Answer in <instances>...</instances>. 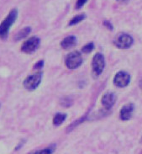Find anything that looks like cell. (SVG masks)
<instances>
[{"label": "cell", "mask_w": 142, "mask_h": 154, "mask_svg": "<svg viewBox=\"0 0 142 154\" xmlns=\"http://www.w3.org/2000/svg\"><path fill=\"white\" fill-rule=\"evenodd\" d=\"M65 63H66V66L67 67V68H69V69H77L83 63L82 55L77 51H71L67 56L66 60H65Z\"/></svg>", "instance_id": "obj_3"}, {"label": "cell", "mask_w": 142, "mask_h": 154, "mask_svg": "<svg viewBox=\"0 0 142 154\" xmlns=\"http://www.w3.org/2000/svg\"><path fill=\"white\" fill-rule=\"evenodd\" d=\"M77 45V38L74 35H69L65 39H63L62 42H61V46L63 49H70L71 47Z\"/></svg>", "instance_id": "obj_10"}, {"label": "cell", "mask_w": 142, "mask_h": 154, "mask_svg": "<svg viewBox=\"0 0 142 154\" xmlns=\"http://www.w3.org/2000/svg\"><path fill=\"white\" fill-rule=\"evenodd\" d=\"M92 67L95 75H100L105 67L104 56L101 53H96L94 55L92 61Z\"/></svg>", "instance_id": "obj_5"}, {"label": "cell", "mask_w": 142, "mask_h": 154, "mask_svg": "<svg viewBox=\"0 0 142 154\" xmlns=\"http://www.w3.org/2000/svg\"><path fill=\"white\" fill-rule=\"evenodd\" d=\"M41 80L42 72H38L34 73L32 75L28 76L24 80L23 85H24V88L25 89H27L29 91H33L40 86V84L41 83Z\"/></svg>", "instance_id": "obj_2"}, {"label": "cell", "mask_w": 142, "mask_h": 154, "mask_svg": "<svg viewBox=\"0 0 142 154\" xmlns=\"http://www.w3.org/2000/svg\"><path fill=\"white\" fill-rule=\"evenodd\" d=\"M86 18V15L83 14H78V15H76L74 16L72 19H71L70 22H69V26H71V25H77V24H79L81 21H83Z\"/></svg>", "instance_id": "obj_13"}, {"label": "cell", "mask_w": 142, "mask_h": 154, "mask_svg": "<svg viewBox=\"0 0 142 154\" xmlns=\"http://www.w3.org/2000/svg\"><path fill=\"white\" fill-rule=\"evenodd\" d=\"M130 83V75L125 71H120L116 73L113 79V83L119 88H125Z\"/></svg>", "instance_id": "obj_7"}, {"label": "cell", "mask_w": 142, "mask_h": 154, "mask_svg": "<svg viewBox=\"0 0 142 154\" xmlns=\"http://www.w3.org/2000/svg\"><path fill=\"white\" fill-rule=\"evenodd\" d=\"M87 2H88V0H77V3H76V8L77 9L82 8Z\"/></svg>", "instance_id": "obj_16"}, {"label": "cell", "mask_w": 142, "mask_h": 154, "mask_svg": "<svg viewBox=\"0 0 142 154\" xmlns=\"http://www.w3.org/2000/svg\"><path fill=\"white\" fill-rule=\"evenodd\" d=\"M40 43V38H38L37 36H33L23 43V45L21 46V51L27 54H31L39 48Z\"/></svg>", "instance_id": "obj_4"}, {"label": "cell", "mask_w": 142, "mask_h": 154, "mask_svg": "<svg viewBox=\"0 0 142 154\" xmlns=\"http://www.w3.org/2000/svg\"><path fill=\"white\" fill-rule=\"evenodd\" d=\"M66 119H67V115H66V114H63V113H57V114L54 116V119H53V124H54L56 126L61 125L64 121H66Z\"/></svg>", "instance_id": "obj_11"}, {"label": "cell", "mask_w": 142, "mask_h": 154, "mask_svg": "<svg viewBox=\"0 0 142 154\" xmlns=\"http://www.w3.org/2000/svg\"><path fill=\"white\" fill-rule=\"evenodd\" d=\"M115 101L116 95L112 92H107L102 97L101 103L106 109H110L113 106V104H115Z\"/></svg>", "instance_id": "obj_8"}, {"label": "cell", "mask_w": 142, "mask_h": 154, "mask_svg": "<svg viewBox=\"0 0 142 154\" xmlns=\"http://www.w3.org/2000/svg\"><path fill=\"white\" fill-rule=\"evenodd\" d=\"M17 17H18V10L16 8H14L8 13L7 17L0 24V38L1 39H4V40L7 39L8 31L17 20Z\"/></svg>", "instance_id": "obj_1"}, {"label": "cell", "mask_w": 142, "mask_h": 154, "mask_svg": "<svg viewBox=\"0 0 142 154\" xmlns=\"http://www.w3.org/2000/svg\"><path fill=\"white\" fill-rule=\"evenodd\" d=\"M30 30H31L30 27H25L24 29H22L16 34V35L14 37V40L15 41H20L22 39H24V38L26 37L30 33Z\"/></svg>", "instance_id": "obj_12"}, {"label": "cell", "mask_w": 142, "mask_h": 154, "mask_svg": "<svg viewBox=\"0 0 142 154\" xmlns=\"http://www.w3.org/2000/svg\"><path fill=\"white\" fill-rule=\"evenodd\" d=\"M134 110V104H127L122 107L119 114V118L122 121H129L132 116V114Z\"/></svg>", "instance_id": "obj_9"}, {"label": "cell", "mask_w": 142, "mask_h": 154, "mask_svg": "<svg viewBox=\"0 0 142 154\" xmlns=\"http://www.w3.org/2000/svg\"><path fill=\"white\" fill-rule=\"evenodd\" d=\"M94 49V44L92 42L88 43L82 48V51L84 53H90Z\"/></svg>", "instance_id": "obj_14"}, {"label": "cell", "mask_w": 142, "mask_h": 154, "mask_svg": "<svg viewBox=\"0 0 142 154\" xmlns=\"http://www.w3.org/2000/svg\"><path fill=\"white\" fill-rule=\"evenodd\" d=\"M119 2H127V1H129V0H117Z\"/></svg>", "instance_id": "obj_19"}, {"label": "cell", "mask_w": 142, "mask_h": 154, "mask_svg": "<svg viewBox=\"0 0 142 154\" xmlns=\"http://www.w3.org/2000/svg\"><path fill=\"white\" fill-rule=\"evenodd\" d=\"M134 40L131 35L125 33L119 35L114 41V44L119 49H128L133 45Z\"/></svg>", "instance_id": "obj_6"}, {"label": "cell", "mask_w": 142, "mask_h": 154, "mask_svg": "<svg viewBox=\"0 0 142 154\" xmlns=\"http://www.w3.org/2000/svg\"><path fill=\"white\" fill-rule=\"evenodd\" d=\"M104 26H106L108 29H109V30H112V29H113V25L109 22V21L108 20H104Z\"/></svg>", "instance_id": "obj_18"}, {"label": "cell", "mask_w": 142, "mask_h": 154, "mask_svg": "<svg viewBox=\"0 0 142 154\" xmlns=\"http://www.w3.org/2000/svg\"><path fill=\"white\" fill-rule=\"evenodd\" d=\"M43 67H44V61L41 60V61H40V62L35 63V65L34 66V69H36L38 71H40Z\"/></svg>", "instance_id": "obj_17"}, {"label": "cell", "mask_w": 142, "mask_h": 154, "mask_svg": "<svg viewBox=\"0 0 142 154\" xmlns=\"http://www.w3.org/2000/svg\"><path fill=\"white\" fill-rule=\"evenodd\" d=\"M55 148H56V146L55 145H53V146H50L49 147H47L46 149H43V150H40L37 151V152H35V153H40V154H49V153H53L55 151Z\"/></svg>", "instance_id": "obj_15"}]
</instances>
